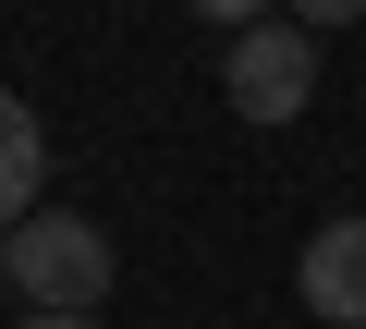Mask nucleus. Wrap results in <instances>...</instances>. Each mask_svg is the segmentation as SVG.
<instances>
[{
    "label": "nucleus",
    "mask_w": 366,
    "mask_h": 329,
    "mask_svg": "<svg viewBox=\"0 0 366 329\" xmlns=\"http://www.w3.org/2000/svg\"><path fill=\"white\" fill-rule=\"evenodd\" d=\"M0 268H13L25 305H98L110 293V232L74 220V208H25L13 232H0Z\"/></svg>",
    "instance_id": "obj_1"
},
{
    "label": "nucleus",
    "mask_w": 366,
    "mask_h": 329,
    "mask_svg": "<svg viewBox=\"0 0 366 329\" xmlns=\"http://www.w3.org/2000/svg\"><path fill=\"white\" fill-rule=\"evenodd\" d=\"M220 98H232L244 122H293V110L317 98V25H293V13L244 25L232 61H220Z\"/></svg>",
    "instance_id": "obj_2"
},
{
    "label": "nucleus",
    "mask_w": 366,
    "mask_h": 329,
    "mask_svg": "<svg viewBox=\"0 0 366 329\" xmlns=\"http://www.w3.org/2000/svg\"><path fill=\"white\" fill-rule=\"evenodd\" d=\"M293 293H305V317H330V329H366V220H317V232H305V268H293Z\"/></svg>",
    "instance_id": "obj_3"
},
{
    "label": "nucleus",
    "mask_w": 366,
    "mask_h": 329,
    "mask_svg": "<svg viewBox=\"0 0 366 329\" xmlns=\"http://www.w3.org/2000/svg\"><path fill=\"white\" fill-rule=\"evenodd\" d=\"M37 183H49V134H37V110L13 86H0V232L37 208Z\"/></svg>",
    "instance_id": "obj_4"
},
{
    "label": "nucleus",
    "mask_w": 366,
    "mask_h": 329,
    "mask_svg": "<svg viewBox=\"0 0 366 329\" xmlns=\"http://www.w3.org/2000/svg\"><path fill=\"white\" fill-rule=\"evenodd\" d=\"M196 25H220V37H244V25H269V0H196Z\"/></svg>",
    "instance_id": "obj_5"
},
{
    "label": "nucleus",
    "mask_w": 366,
    "mask_h": 329,
    "mask_svg": "<svg viewBox=\"0 0 366 329\" xmlns=\"http://www.w3.org/2000/svg\"><path fill=\"white\" fill-rule=\"evenodd\" d=\"M354 13H366V0H293V25H317V37H330V25H354Z\"/></svg>",
    "instance_id": "obj_6"
},
{
    "label": "nucleus",
    "mask_w": 366,
    "mask_h": 329,
    "mask_svg": "<svg viewBox=\"0 0 366 329\" xmlns=\"http://www.w3.org/2000/svg\"><path fill=\"white\" fill-rule=\"evenodd\" d=\"M25 329H98V305H25Z\"/></svg>",
    "instance_id": "obj_7"
}]
</instances>
